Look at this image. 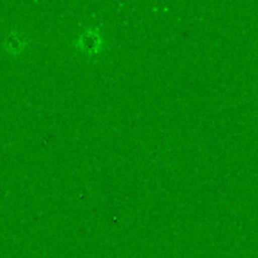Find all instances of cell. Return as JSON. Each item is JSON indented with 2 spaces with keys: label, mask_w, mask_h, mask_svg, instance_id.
<instances>
[{
  "label": "cell",
  "mask_w": 258,
  "mask_h": 258,
  "mask_svg": "<svg viewBox=\"0 0 258 258\" xmlns=\"http://www.w3.org/2000/svg\"><path fill=\"white\" fill-rule=\"evenodd\" d=\"M23 47H24V43L19 38L17 39L15 37H9L7 39V49H9V52H19Z\"/></svg>",
  "instance_id": "6da1fadb"
}]
</instances>
